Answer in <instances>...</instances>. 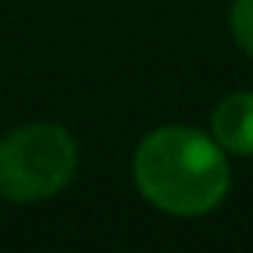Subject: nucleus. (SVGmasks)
<instances>
[{
	"label": "nucleus",
	"mask_w": 253,
	"mask_h": 253,
	"mask_svg": "<svg viewBox=\"0 0 253 253\" xmlns=\"http://www.w3.org/2000/svg\"><path fill=\"white\" fill-rule=\"evenodd\" d=\"M138 194L159 212L197 218L221 206L233 174L218 141L194 126L168 124L147 132L129 162Z\"/></svg>",
	"instance_id": "f257e3e1"
},
{
	"label": "nucleus",
	"mask_w": 253,
	"mask_h": 253,
	"mask_svg": "<svg viewBox=\"0 0 253 253\" xmlns=\"http://www.w3.org/2000/svg\"><path fill=\"white\" fill-rule=\"evenodd\" d=\"M80 168V147L56 121H30L0 138V197L33 206L71 186Z\"/></svg>",
	"instance_id": "f03ea898"
},
{
	"label": "nucleus",
	"mask_w": 253,
	"mask_h": 253,
	"mask_svg": "<svg viewBox=\"0 0 253 253\" xmlns=\"http://www.w3.org/2000/svg\"><path fill=\"white\" fill-rule=\"evenodd\" d=\"M209 135L227 156H253V91H233L218 100Z\"/></svg>",
	"instance_id": "7ed1b4c3"
},
{
	"label": "nucleus",
	"mask_w": 253,
	"mask_h": 253,
	"mask_svg": "<svg viewBox=\"0 0 253 253\" xmlns=\"http://www.w3.org/2000/svg\"><path fill=\"white\" fill-rule=\"evenodd\" d=\"M230 36L242 53L253 59V0H233L230 6Z\"/></svg>",
	"instance_id": "20e7f679"
}]
</instances>
